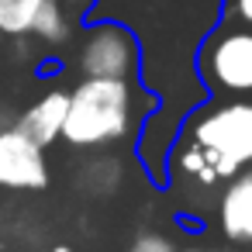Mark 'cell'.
<instances>
[{"label": "cell", "instance_id": "6da1fadb", "mask_svg": "<svg viewBox=\"0 0 252 252\" xmlns=\"http://www.w3.org/2000/svg\"><path fill=\"white\" fill-rule=\"evenodd\" d=\"M173 169L200 187H221L252 166V97H214L190 111L173 145Z\"/></svg>", "mask_w": 252, "mask_h": 252}, {"label": "cell", "instance_id": "7a4b0ae2", "mask_svg": "<svg viewBox=\"0 0 252 252\" xmlns=\"http://www.w3.org/2000/svg\"><path fill=\"white\" fill-rule=\"evenodd\" d=\"M138 87L128 80H80L69 90L63 135L73 149L125 142L138 125Z\"/></svg>", "mask_w": 252, "mask_h": 252}, {"label": "cell", "instance_id": "3957f363", "mask_svg": "<svg viewBox=\"0 0 252 252\" xmlns=\"http://www.w3.org/2000/svg\"><path fill=\"white\" fill-rule=\"evenodd\" d=\"M197 76L214 97H252V25L218 18L197 45Z\"/></svg>", "mask_w": 252, "mask_h": 252}, {"label": "cell", "instance_id": "277c9868", "mask_svg": "<svg viewBox=\"0 0 252 252\" xmlns=\"http://www.w3.org/2000/svg\"><path fill=\"white\" fill-rule=\"evenodd\" d=\"M80 73L83 80H128L138 83L142 49L128 25L94 18L83 28L80 42Z\"/></svg>", "mask_w": 252, "mask_h": 252}, {"label": "cell", "instance_id": "5b68a950", "mask_svg": "<svg viewBox=\"0 0 252 252\" xmlns=\"http://www.w3.org/2000/svg\"><path fill=\"white\" fill-rule=\"evenodd\" d=\"M0 187L7 190H42L49 187L45 149L21 135L14 125L0 131Z\"/></svg>", "mask_w": 252, "mask_h": 252}, {"label": "cell", "instance_id": "8992f818", "mask_svg": "<svg viewBox=\"0 0 252 252\" xmlns=\"http://www.w3.org/2000/svg\"><path fill=\"white\" fill-rule=\"evenodd\" d=\"M218 231L228 242L252 245V166L221 183L218 197Z\"/></svg>", "mask_w": 252, "mask_h": 252}, {"label": "cell", "instance_id": "52a82bcc", "mask_svg": "<svg viewBox=\"0 0 252 252\" xmlns=\"http://www.w3.org/2000/svg\"><path fill=\"white\" fill-rule=\"evenodd\" d=\"M66 104H69V94H66V90H49L45 97H38V100L14 121V128H18L21 135H28L35 145L49 149V145L63 135Z\"/></svg>", "mask_w": 252, "mask_h": 252}, {"label": "cell", "instance_id": "ba28073f", "mask_svg": "<svg viewBox=\"0 0 252 252\" xmlns=\"http://www.w3.org/2000/svg\"><path fill=\"white\" fill-rule=\"evenodd\" d=\"M42 4L45 0H0V35H32Z\"/></svg>", "mask_w": 252, "mask_h": 252}, {"label": "cell", "instance_id": "9c48e42d", "mask_svg": "<svg viewBox=\"0 0 252 252\" xmlns=\"http://www.w3.org/2000/svg\"><path fill=\"white\" fill-rule=\"evenodd\" d=\"M32 35H38L42 42L49 45H59L69 38V18H66V7L59 4V0H45L35 25H32Z\"/></svg>", "mask_w": 252, "mask_h": 252}, {"label": "cell", "instance_id": "30bf717a", "mask_svg": "<svg viewBox=\"0 0 252 252\" xmlns=\"http://www.w3.org/2000/svg\"><path fill=\"white\" fill-rule=\"evenodd\" d=\"M128 252H176V249H173V242H169V238H162V235H152V231H149V235H138V238L131 242V249H128Z\"/></svg>", "mask_w": 252, "mask_h": 252}, {"label": "cell", "instance_id": "8fae6325", "mask_svg": "<svg viewBox=\"0 0 252 252\" xmlns=\"http://www.w3.org/2000/svg\"><path fill=\"white\" fill-rule=\"evenodd\" d=\"M221 11H224V18H228V21L252 25V0H224Z\"/></svg>", "mask_w": 252, "mask_h": 252}, {"label": "cell", "instance_id": "7c38bea8", "mask_svg": "<svg viewBox=\"0 0 252 252\" xmlns=\"http://www.w3.org/2000/svg\"><path fill=\"white\" fill-rule=\"evenodd\" d=\"M59 4H63V7H69V11H80V14H87V11L97 4V0H59Z\"/></svg>", "mask_w": 252, "mask_h": 252}, {"label": "cell", "instance_id": "4fadbf2b", "mask_svg": "<svg viewBox=\"0 0 252 252\" xmlns=\"http://www.w3.org/2000/svg\"><path fill=\"white\" fill-rule=\"evenodd\" d=\"M187 252H235V249H218V245H204V249H187Z\"/></svg>", "mask_w": 252, "mask_h": 252}, {"label": "cell", "instance_id": "5bb4252c", "mask_svg": "<svg viewBox=\"0 0 252 252\" xmlns=\"http://www.w3.org/2000/svg\"><path fill=\"white\" fill-rule=\"evenodd\" d=\"M52 252H69V249H66V245H56V249H52Z\"/></svg>", "mask_w": 252, "mask_h": 252}]
</instances>
